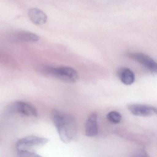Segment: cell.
<instances>
[{"label": "cell", "instance_id": "cell-2", "mask_svg": "<svg viewBox=\"0 0 157 157\" xmlns=\"http://www.w3.org/2000/svg\"><path fill=\"white\" fill-rule=\"evenodd\" d=\"M48 140L45 138L30 136L18 140L16 144L18 154L21 157H37L36 150L45 145Z\"/></svg>", "mask_w": 157, "mask_h": 157}, {"label": "cell", "instance_id": "cell-10", "mask_svg": "<svg viewBox=\"0 0 157 157\" xmlns=\"http://www.w3.org/2000/svg\"><path fill=\"white\" fill-rule=\"evenodd\" d=\"M119 78L124 84L131 85L135 81L134 72L128 68H123L118 71Z\"/></svg>", "mask_w": 157, "mask_h": 157}, {"label": "cell", "instance_id": "cell-7", "mask_svg": "<svg viewBox=\"0 0 157 157\" xmlns=\"http://www.w3.org/2000/svg\"><path fill=\"white\" fill-rule=\"evenodd\" d=\"M10 38L14 42H35L39 40L38 36L31 32L17 31L12 33Z\"/></svg>", "mask_w": 157, "mask_h": 157}, {"label": "cell", "instance_id": "cell-4", "mask_svg": "<svg viewBox=\"0 0 157 157\" xmlns=\"http://www.w3.org/2000/svg\"><path fill=\"white\" fill-rule=\"evenodd\" d=\"M11 113L20 114L29 117H36L37 112L35 107L31 104L23 101H17L12 103L8 108Z\"/></svg>", "mask_w": 157, "mask_h": 157}, {"label": "cell", "instance_id": "cell-6", "mask_svg": "<svg viewBox=\"0 0 157 157\" xmlns=\"http://www.w3.org/2000/svg\"><path fill=\"white\" fill-rule=\"evenodd\" d=\"M128 110L136 116L150 117L157 114V109L153 106L138 104H130L128 105Z\"/></svg>", "mask_w": 157, "mask_h": 157}, {"label": "cell", "instance_id": "cell-9", "mask_svg": "<svg viewBox=\"0 0 157 157\" xmlns=\"http://www.w3.org/2000/svg\"><path fill=\"white\" fill-rule=\"evenodd\" d=\"M28 14L29 18L35 24L38 25L44 24L47 21L46 14L39 9L31 8L28 10Z\"/></svg>", "mask_w": 157, "mask_h": 157}, {"label": "cell", "instance_id": "cell-11", "mask_svg": "<svg viewBox=\"0 0 157 157\" xmlns=\"http://www.w3.org/2000/svg\"><path fill=\"white\" fill-rule=\"evenodd\" d=\"M106 118L108 121L113 124H118L122 119L121 114L116 111H112L107 114Z\"/></svg>", "mask_w": 157, "mask_h": 157}, {"label": "cell", "instance_id": "cell-5", "mask_svg": "<svg viewBox=\"0 0 157 157\" xmlns=\"http://www.w3.org/2000/svg\"><path fill=\"white\" fill-rule=\"evenodd\" d=\"M132 59L142 65L152 74H156L157 65L156 61L149 56L140 53H130L128 55Z\"/></svg>", "mask_w": 157, "mask_h": 157}, {"label": "cell", "instance_id": "cell-3", "mask_svg": "<svg viewBox=\"0 0 157 157\" xmlns=\"http://www.w3.org/2000/svg\"><path fill=\"white\" fill-rule=\"evenodd\" d=\"M46 72L52 77L67 82L73 83L78 78L77 71L69 67H49L46 69Z\"/></svg>", "mask_w": 157, "mask_h": 157}, {"label": "cell", "instance_id": "cell-1", "mask_svg": "<svg viewBox=\"0 0 157 157\" xmlns=\"http://www.w3.org/2000/svg\"><path fill=\"white\" fill-rule=\"evenodd\" d=\"M52 118L61 140L64 143H69L77 135L76 120L72 116L59 111L54 110Z\"/></svg>", "mask_w": 157, "mask_h": 157}, {"label": "cell", "instance_id": "cell-8", "mask_svg": "<svg viewBox=\"0 0 157 157\" xmlns=\"http://www.w3.org/2000/svg\"><path fill=\"white\" fill-rule=\"evenodd\" d=\"M98 116L96 113H91L85 125V134L89 137L96 136L98 133Z\"/></svg>", "mask_w": 157, "mask_h": 157}]
</instances>
